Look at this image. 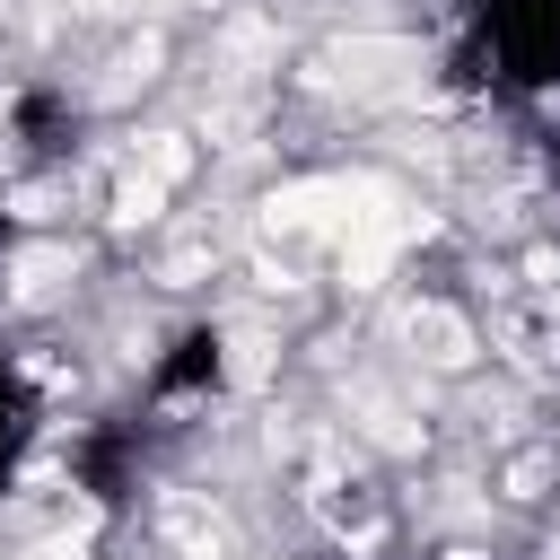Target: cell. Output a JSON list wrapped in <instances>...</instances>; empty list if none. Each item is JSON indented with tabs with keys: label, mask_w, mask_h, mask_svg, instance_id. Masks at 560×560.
I'll use <instances>...</instances> for the list:
<instances>
[{
	"label": "cell",
	"mask_w": 560,
	"mask_h": 560,
	"mask_svg": "<svg viewBox=\"0 0 560 560\" xmlns=\"http://www.w3.org/2000/svg\"><path fill=\"white\" fill-rule=\"evenodd\" d=\"M455 560H472V551H455Z\"/></svg>",
	"instance_id": "8992f818"
},
{
	"label": "cell",
	"mask_w": 560,
	"mask_h": 560,
	"mask_svg": "<svg viewBox=\"0 0 560 560\" xmlns=\"http://www.w3.org/2000/svg\"><path fill=\"white\" fill-rule=\"evenodd\" d=\"M166 210V184L158 175H122V192H114V228H149Z\"/></svg>",
	"instance_id": "3957f363"
},
{
	"label": "cell",
	"mask_w": 560,
	"mask_h": 560,
	"mask_svg": "<svg viewBox=\"0 0 560 560\" xmlns=\"http://www.w3.org/2000/svg\"><path fill=\"white\" fill-rule=\"evenodd\" d=\"M402 341H411V359H429V368H464V359H472V324H464L455 306H438V298L402 315Z\"/></svg>",
	"instance_id": "6da1fadb"
},
{
	"label": "cell",
	"mask_w": 560,
	"mask_h": 560,
	"mask_svg": "<svg viewBox=\"0 0 560 560\" xmlns=\"http://www.w3.org/2000/svg\"><path fill=\"white\" fill-rule=\"evenodd\" d=\"M35 560H88V551H79V542H44Z\"/></svg>",
	"instance_id": "5b68a950"
},
{
	"label": "cell",
	"mask_w": 560,
	"mask_h": 560,
	"mask_svg": "<svg viewBox=\"0 0 560 560\" xmlns=\"http://www.w3.org/2000/svg\"><path fill=\"white\" fill-rule=\"evenodd\" d=\"M184 166H192V149H184V131H149V140H140V175H158L166 192L184 184Z\"/></svg>",
	"instance_id": "7a4b0ae2"
},
{
	"label": "cell",
	"mask_w": 560,
	"mask_h": 560,
	"mask_svg": "<svg viewBox=\"0 0 560 560\" xmlns=\"http://www.w3.org/2000/svg\"><path fill=\"white\" fill-rule=\"evenodd\" d=\"M9 280H18V298H44V289H61V280H70V254H18V271H9Z\"/></svg>",
	"instance_id": "277c9868"
}]
</instances>
